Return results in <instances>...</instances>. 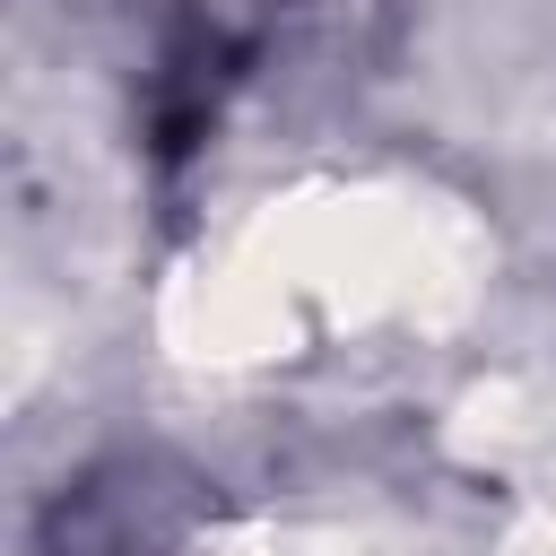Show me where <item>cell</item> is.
<instances>
[{
	"label": "cell",
	"instance_id": "cell-1",
	"mask_svg": "<svg viewBox=\"0 0 556 556\" xmlns=\"http://www.w3.org/2000/svg\"><path fill=\"white\" fill-rule=\"evenodd\" d=\"M182 17L226 26V35L252 43V61H261L278 35H313V43H348V52H356V35L391 17V0H226V9H182Z\"/></svg>",
	"mask_w": 556,
	"mask_h": 556
}]
</instances>
